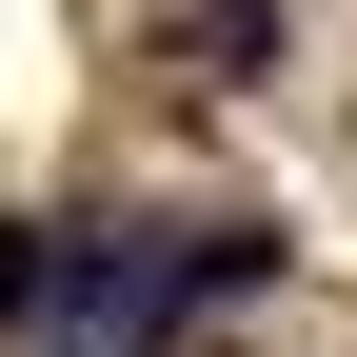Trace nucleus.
<instances>
[{
    "mask_svg": "<svg viewBox=\"0 0 357 357\" xmlns=\"http://www.w3.org/2000/svg\"><path fill=\"white\" fill-rule=\"evenodd\" d=\"M178 60H278V0H178Z\"/></svg>",
    "mask_w": 357,
    "mask_h": 357,
    "instance_id": "nucleus-1",
    "label": "nucleus"
},
{
    "mask_svg": "<svg viewBox=\"0 0 357 357\" xmlns=\"http://www.w3.org/2000/svg\"><path fill=\"white\" fill-rule=\"evenodd\" d=\"M0 318H60V238L40 218H0Z\"/></svg>",
    "mask_w": 357,
    "mask_h": 357,
    "instance_id": "nucleus-2",
    "label": "nucleus"
}]
</instances>
